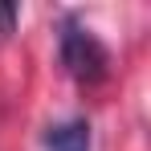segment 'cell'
<instances>
[{
    "label": "cell",
    "instance_id": "3957f363",
    "mask_svg": "<svg viewBox=\"0 0 151 151\" xmlns=\"http://www.w3.org/2000/svg\"><path fill=\"white\" fill-rule=\"evenodd\" d=\"M17 17H21V8H0V33H12Z\"/></svg>",
    "mask_w": 151,
    "mask_h": 151
},
{
    "label": "cell",
    "instance_id": "7a4b0ae2",
    "mask_svg": "<svg viewBox=\"0 0 151 151\" xmlns=\"http://www.w3.org/2000/svg\"><path fill=\"white\" fill-rule=\"evenodd\" d=\"M45 147L49 151H90V123L70 119L45 131Z\"/></svg>",
    "mask_w": 151,
    "mask_h": 151
},
{
    "label": "cell",
    "instance_id": "6da1fadb",
    "mask_svg": "<svg viewBox=\"0 0 151 151\" xmlns=\"http://www.w3.org/2000/svg\"><path fill=\"white\" fill-rule=\"evenodd\" d=\"M61 65L70 70L74 82L82 86H98L102 78L110 74V49L86 25H78L74 17L61 25Z\"/></svg>",
    "mask_w": 151,
    "mask_h": 151
}]
</instances>
